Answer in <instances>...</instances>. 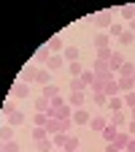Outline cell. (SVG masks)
<instances>
[{
  "instance_id": "10",
  "label": "cell",
  "mask_w": 135,
  "mask_h": 152,
  "mask_svg": "<svg viewBox=\"0 0 135 152\" xmlns=\"http://www.w3.org/2000/svg\"><path fill=\"white\" fill-rule=\"evenodd\" d=\"M35 84H41V87L51 84V71H49V68H41V71H38V76H35Z\"/></svg>"
},
{
  "instance_id": "6",
  "label": "cell",
  "mask_w": 135,
  "mask_h": 152,
  "mask_svg": "<svg viewBox=\"0 0 135 152\" xmlns=\"http://www.w3.org/2000/svg\"><path fill=\"white\" fill-rule=\"evenodd\" d=\"M89 111L81 106V109H73V125H89Z\"/></svg>"
},
{
  "instance_id": "17",
  "label": "cell",
  "mask_w": 135,
  "mask_h": 152,
  "mask_svg": "<svg viewBox=\"0 0 135 152\" xmlns=\"http://www.w3.org/2000/svg\"><path fill=\"white\" fill-rule=\"evenodd\" d=\"M65 68H68V73H70V79H79V76L84 73V65H81L79 60H76V63H68Z\"/></svg>"
},
{
  "instance_id": "4",
  "label": "cell",
  "mask_w": 135,
  "mask_h": 152,
  "mask_svg": "<svg viewBox=\"0 0 135 152\" xmlns=\"http://www.w3.org/2000/svg\"><path fill=\"white\" fill-rule=\"evenodd\" d=\"M119 76H113V79H105V87H103V92L108 95V98H116V95H122V90H119Z\"/></svg>"
},
{
  "instance_id": "40",
  "label": "cell",
  "mask_w": 135,
  "mask_h": 152,
  "mask_svg": "<svg viewBox=\"0 0 135 152\" xmlns=\"http://www.w3.org/2000/svg\"><path fill=\"white\" fill-rule=\"evenodd\" d=\"M68 101L62 98V95H57V98H51V109H60V106H65Z\"/></svg>"
},
{
  "instance_id": "15",
  "label": "cell",
  "mask_w": 135,
  "mask_h": 152,
  "mask_svg": "<svg viewBox=\"0 0 135 152\" xmlns=\"http://www.w3.org/2000/svg\"><path fill=\"white\" fill-rule=\"evenodd\" d=\"M116 82H119V90H122V95H124V92H132V90H135V82L130 79V76H119Z\"/></svg>"
},
{
  "instance_id": "38",
  "label": "cell",
  "mask_w": 135,
  "mask_h": 152,
  "mask_svg": "<svg viewBox=\"0 0 135 152\" xmlns=\"http://www.w3.org/2000/svg\"><path fill=\"white\" fill-rule=\"evenodd\" d=\"M122 33H124V27H122V25H113V22H111V27H108V35H111V38H119Z\"/></svg>"
},
{
  "instance_id": "41",
  "label": "cell",
  "mask_w": 135,
  "mask_h": 152,
  "mask_svg": "<svg viewBox=\"0 0 135 152\" xmlns=\"http://www.w3.org/2000/svg\"><path fill=\"white\" fill-rule=\"evenodd\" d=\"M3 152H19V144L16 141H8V144H3Z\"/></svg>"
},
{
  "instance_id": "14",
  "label": "cell",
  "mask_w": 135,
  "mask_h": 152,
  "mask_svg": "<svg viewBox=\"0 0 135 152\" xmlns=\"http://www.w3.org/2000/svg\"><path fill=\"white\" fill-rule=\"evenodd\" d=\"M30 136H32V141L38 144V141H43V139H49V133H46V128H41V125H32V130H30Z\"/></svg>"
},
{
  "instance_id": "31",
  "label": "cell",
  "mask_w": 135,
  "mask_h": 152,
  "mask_svg": "<svg viewBox=\"0 0 135 152\" xmlns=\"http://www.w3.org/2000/svg\"><path fill=\"white\" fill-rule=\"evenodd\" d=\"M65 152H79V136H68V141H65Z\"/></svg>"
},
{
  "instance_id": "5",
  "label": "cell",
  "mask_w": 135,
  "mask_h": 152,
  "mask_svg": "<svg viewBox=\"0 0 135 152\" xmlns=\"http://www.w3.org/2000/svg\"><path fill=\"white\" fill-rule=\"evenodd\" d=\"M49 57H51V52H49V46L43 44V46H38L35 52H32V63L38 65V63H49Z\"/></svg>"
},
{
  "instance_id": "27",
  "label": "cell",
  "mask_w": 135,
  "mask_h": 152,
  "mask_svg": "<svg viewBox=\"0 0 135 152\" xmlns=\"http://www.w3.org/2000/svg\"><path fill=\"white\" fill-rule=\"evenodd\" d=\"M22 122H25V114H22V111H14V114H8V125H11V128L22 125Z\"/></svg>"
},
{
  "instance_id": "7",
  "label": "cell",
  "mask_w": 135,
  "mask_h": 152,
  "mask_svg": "<svg viewBox=\"0 0 135 152\" xmlns=\"http://www.w3.org/2000/svg\"><path fill=\"white\" fill-rule=\"evenodd\" d=\"M122 65H124V54H122V52H113V54H111V60H108V68L119 76V68H122Z\"/></svg>"
},
{
  "instance_id": "28",
  "label": "cell",
  "mask_w": 135,
  "mask_h": 152,
  "mask_svg": "<svg viewBox=\"0 0 135 152\" xmlns=\"http://www.w3.org/2000/svg\"><path fill=\"white\" fill-rule=\"evenodd\" d=\"M113 52H116V49H111V46H105V49H97V57H95V60H103V63H108Z\"/></svg>"
},
{
  "instance_id": "42",
  "label": "cell",
  "mask_w": 135,
  "mask_h": 152,
  "mask_svg": "<svg viewBox=\"0 0 135 152\" xmlns=\"http://www.w3.org/2000/svg\"><path fill=\"white\" fill-rule=\"evenodd\" d=\"M127 133L135 139V120H130V122H127Z\"/></svg>"
},
{
  "instance_id": "12",
  "label": "cell",
  "mask_w": 135,
  "mask_h": 152,
  "mask_svg": "<svg viewBox=\"0 0 135 152\" xmlns=\"http://www.w3.org/2000/svg\"><path fill=\"white\" fill-rule=\"evenodd\" d=\"M116 133H119V128L113 125V122H108V125L103 128V139H105V144H111L113 139H116Z\"/></svg>"
},
{
  "instance_id": "19",
  "label": "cell",
  "mask_w": 135,
  "mask_h": 152,
  "mask_svg": "<svg viewBox=\"0 0 135 152\" xmlns=\"http://www.w3.org/2000/svg\"><path fill=\"white\" fill-rule=\"evenodd\" d=\"M49 109H51V101L49 98H35V111H41V114H49Z\"/></svg>"
},
{
  "instance_id": "26",
  "label": "cell",
  "mask_w": 135,
  "mask_h": 152,
  "mask_svg": "<svg viewBox=\"0 0 135 152\" xmlns=\"http://www.w3.org/2000/svg\"><path fill=\"white\" fill-rule=\"evenodd\" d=\"M57 95H60V87H57L54 82L43 87V98H49V101H51V98H57Z\"/></svg>"
},
{
  "instance_id": "32",
  "label": "cell",
  "mask_w": 135,
  "mask_h": 152,
  "mask_svg": "<svg viewBox=\"0 0 135 152\" xmlns=\"http://www.w3.org/2000/svg\"><path fill=\"white\" fill-rule=\"evenodd\" d=\"M35 149L38 152H54V144H51V139H43V141L35 144Z\"/></svg>"
},
{
  "instance_id": "46",
  "label": "cell",
  "mask_w": 135,
  "mask_h": 152,
  "mask_svg": "<svg viewBox=\"0 0 135 152\" xmlns=\"http://www.w3.org/2000/svg\"><path fill=\"white\" fill-rule=\"evenodd\" d=\"M130 111V120H135V109H127Z\"/></svg>"
},
{
  "instance_id": "47",
  "label": "cell",
  "mask_w": 135,
  "mask_h": 152,
  "mask_svg": "<svg viewBox=\"0 0 135 152\" xmlns=\"http://www.w3.org/2000/svg\"><path fill=\"white\" fill-rule=\"evenodd\" d=\"M60 152H65V149H60Z\"/></svg>"
},
{
  "instance_id": "36",
  "label": "cell",
  "mask_w": 135,
  "mask_h": 152,
  "mask_svg": "<svg viewBox=\"0 0 135 152\" xmlns=\"http://www.w3.org/2000/svg\"><path fill=\"white\" fill-rule=\"evenodd\" d=\"M122 16L127 19V22H132L135 19V6H122Z\"/></svg>"
},
{
  "instance_id": "43",
  "label": "cell",
  "mask_w": 135,
  "mask_h": 152,
  "mask_svg": "<svg viewBox=\"0 0 135 152\" xmlns=\"http://www.w3.org/2000/svg\"><path fill=\"white\" fill-rule=\"evenodd\" d=\"M70 125H73V120H62V133H68V130H70Z\"/></svg>"
},
{
  "instance_id": "25",
  "label": "cell",
  "mask_w": 135,
  "mask_h": 152,
  "mask_svg": "<svg viewBox=\"0 0 135 152\" xmlns=\"http://www.w3.org/2000/svg\"><path fill=\"white\" fill-rule=\"evenodd\" d=\"M0 141H3V144L14 141V128H11V125H6V128H0Z\"/></svg>"
},
{
  "instance_id": "22",
  "label": "cell",
  "mask_w": 135,
  "mask_h": 152,
  "mask_svg": "<svg viewBox=\"0 0 135 152\" xmlns=\"http://www.w3.org/2000/svg\"><path fill=\"white\" fill-rule=\"evenodd\" d=\"M46 133H62V122L60 120H54V117H49V122H46Z\"/></svg>"
},
{
  "instance_id": "35",
  "label": "cell",
  "mask_w": 135,
  "mask_h": 152,
  "mask_svg": "<svg viewBox=\"0 0 135 152\" xmlns=\"http://www.w3.org/2000/svg\"><path fill=\"white\" fill-rule=\"evenodd\" d=\"M81 82L87 84V90H89V84L95 82V71H89V68H84V73H81Z\"/></svg>"
},
{
  "instance_id": "34",
  "label": "cell",
  "mask_w": 135,
  "mask_h": 152,
  "mask_svg": "<svg viewBox=\"0 0 135 152\" xmlns=\"http://www.w3.org/2000/svg\"><path fill=\"white\" fill-rule=\"evenodd\" d=\"M46 122H49V114H41V111H35V117H32V125H41V128H46Z\"/></svg>"
},
{
  "instance_id": "3",
  "label": "cell",
  "mask_w": 135,
  "mask_h": 152,
  "mask_svg": "<svg viewBox=\"0 0 135 152\" xmlns=\"http://www.w3.org/2000/svg\"><path fill=\"white\" fill-rule=\"evenodd\" d=\"M38 71H41V68H38V65L30 60V63H25L22 76H19V79H22V82H27V84H32V82H35V76H38Z\"/></svg>"
},
{
  "instance_id": "18",
  "label": "cell",
  "mask_w": 135,
  "mask_h": 152,
  "mask_svg": "<svg viewBox=\"0 0 135 152\" xmlns=\"http://www.w3.org/2000/svg\"><path fill=\"white\" fill-rule=\"evenodd\" d=\"M130 139H132L130 133H116V139H113L111 144L116 147V149H122V152H124V147H127V141H130Z\"/></svg>"
},
{
  "instance_id": "23",
  "label": "cell",
  "mask_w": 135,
  "mask_h": 152,
  "mask_svg": "<svg viewBox=\"0 0 135 152\" xmlns=\"http://www.w3.org/2000/svg\"><path fill=\"white\" fill-rule=\"evenodd\" d=\"M124 111H127V109H124ZM124 111H111V117H108V122H113L116 128H119V125H124V120H127V114H124Z\"/></svg>"
},
{
  "instance_id": "9",
  "label": "cell",
  "mask_w": 135,
  "mask_h": 152,
  "mask_svg": "<svg viewBox=\"0 0 135 152\" xmlns=\"http://www.w3.org/2000/svg\"><path fill=\"white\" fill-rule=\"evenodd\" d=\"M92 44H95V49H105V46H111V35L108 33H97Z\"/></svg>"
},
{
  "instance_id": "11",
  "label": "cell",
  "mask_w": 135,
  "mask_h": 152,
  "mask_svg": "<svg viewBox=\"0 0 135 152\" xmlns=\"http://www.w3.org/2000/svg\"><path fill=\"white\" fill-rule=\"evenodd\" d=\"M62 60H65V65L68 63H76V60H79V49H76V46H65L62 49Z\"/></svg>"
},
{
  "instance_id": "21",
  "label": "cell",
  "mask_w": 135,
  "mask_h": 152,
  "mask_svg": "<svg viewBox=\"0 0 135 152\" xmlns=\"http://www.w3.org/2000/svg\"><path fill=\"white\" fill-rule=\"evenodd\" d=\"M68 103H70V109H81L84 106V92H70Z\"/></svg>"
},
{
  "instance_id": "8",
  "label": "cell",
  "mask_w": 135,
  "mask_h": 152,
  "mask_svg": "<svg viewBox=\"0 0 135 152\" xmlns=\"http://www.w3.org/2000/svg\"><path fill=\"white\" fill-rule=\"evenodd\" d=\"M46 46H49V52H51V54H60V52L65 49V44H62V38H60V35H51L49 41H46Z\"/></svg>"
},
{
  "instance_id": "45",
  "label": "cell",
  "mask_w": 135,
  "mask_h": 152,
  "mask_svg": "<svg viewBox=\"0 0 135 152\" xmlns=\"http://www.w3.org/2000/svg\"><path fill=\"white\" fill-rule=\"evenodd\" d=\"M105 152H122V149H116L113 144H105Z\"/></svg>"
},
{
  "instance_id": "29",
  "label": "cell",
  "mask_w": 135,
  "mask_h": 152,
  "mask_svg": "<svg viewBox=\"0 0 135 152\" xmlns=\"http://www.w3.org/2000/svg\"><path fill=\"white\" fill-rule=\"evenodd\" d=\"M132 41H135V33H132V30H124V33L119 35V44H122V46H130Z\"/></svg>"
},
{
  "instance_id": "37",
  "label": "cell",
  "mask_w": 135,
  "mask_h": 152,
  "mask_svg": "<svg viewBox=\"0 0 135 152\" xmlns=\"http://www.w3.org/2000/svg\"><path fill=\"white\" fill-rule=\"evenodd\" d=\"M92 101L97 103V106H105V103H108V95H105V92H92Z\"/></svg>"
},
{
  "instance_id": "13",
  "label": "cell",
  "mask_w": 135,
  "mask_h": 152,
  "mask_svg": "<svg viewBox=\"0 0 135 152\" xmlns=\"http://www.w3.org/2000/svg\"><path fill=\"white\" fill-rule=\"evenodd\" d=\"M108 111H124V98L122 95H116V98H108Z\"/></svg>"
},
{
  "instance_id": "39",
  "label": "cell",
  "mask_w": 135,
  "mask_h": 152,
  "mask_svg": "<svg viewBox=\"0 0 135 152\" xmlns=\"http://www.w3.org/2000/svg\"><path fill=\"white\" fill-rule=\"evenodd\" d=\"M14 111H16V103H14L11 98H6V101H3V114H14Z\"/></svg>"
},
{
  "instance_id": "30",
  "label": "cell",
  "mask_w": 135,
  "mask_h": 152,
  "mask_svg": "<svg viewBox=\"0 0 135 152\" xmlns=\"http://www.w3.org/2000/svg\"><path fill=\"white\" fill-rule=\"evenodd\" d=\"M70 92H87V84L81 82V76L79 79H70Z\"/></svg>"
},
{
  "instance_id": "44",
  "label": "cell",
  "mask_w": 135,
  "mask_h": 152,
  "mask_svg": "<svg viewBox=\"0 0 135 152\" xmlns=\"http://www.w3.org/2000/svg\"><path fill=\"white\" fill-rule=\"evenodd\" d=\"M124 152H135V139H130V141H127V147H124Z\"/></svg>"
},
{
  "instance_id": "1",
  "label": "cell",
  "mask_w": 135,
  "mask_h": 152,
  "mask_svg": "<svg viewBox=\"0 0 135 152\" xmlns=\"http://www.w3.org/2000/svg\"><path fill=\"white\" fill-rule=\"evenodd\" d=\"M11 95H14L16 101H27V98H30V84L19 79V82H16L14 87H11Z\"/></svg>"
},
{
  "instance_id": "33",
  "label": "cell",
  "mask_w": 135,
  "mask_h": 152,
  "mask_svg": "<svg viewBox=\"0 0 135 152\" xmlns=\"http://www.w3.org/2000/svg\"><path fill=\"white\" fill-rule=\"evenodd\" d=\"M132 71H135V63H130V60H124V65L119 68V76H130V79H132Z\"/></svg>"
},
{
  "instance_id": "24",
  "label": "cell",
  "mask_w": 135,
  "mask_h": 152,
  "mask_svg": "<svg viewBox=\"0 0 135 152\" xmlns=\"http://www.w3.org/2000/svg\"><path fill=\"white\" fill-rule=\"evenodd\" d=\"M65 141H68V133H54V136H51L54 149H65Z\"/></svg>"
},
{
  "instance_id": "16",
  "label": "cell",
  "mask_w": 135,
  "mask_h": 152,
  "mask_svg": "<svg viewBox=\"0 0 135 152\" xmlns=\"http://www.w3.org/2000/svg\"><path fill=\"white\" fill-rule=\"evenodd\" d=\"M62 65H65L62 54H51V57H49V63H46V68H49V71H60Z\"/></svg>"
},
{
  "instance_id": "2",
  "label": "cell",
  "mask_w": 135,
  "mask_h": 152,
  "mask_svg": "<svg viewBox=\"0 0 135 152\" xmlns=\"http://www.w3.org/2000/svg\"><path fill=\"white\" fill-rule=\"evenodd\" d=\"M111 11H97V14H92V25L95 27H103V30H108L111 27Z\"/></svg>"
},
{
  "instance_id": "20",
  "label": "cell",
  "mask_w": 135,
  "mask_h": 152,
  "mask_svg": "<svg viewBox=\"0 0 135 152\" xmlns=\"http://www.w3.org/2000/svg\"><path fill=\"white\" fill-rule=\"evenodd\" d=\"M89 125H92V130H95V133H103V128L108 125V117H92V120H89Z\"/></svg>"
}]
</instances>
